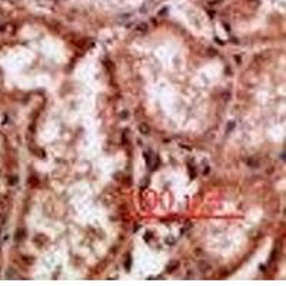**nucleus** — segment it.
I'll use <instances>...</instances> for the list:
<instances>
[{"label": "nucleus", "mask_w": 286, "mask_h": 286, "mask_svg": "<svg viewBox=\"0 0 286 286\" xmlns=\"http://www.w3.org/2000/svg\"><path fill=\"white\" fill-rule=\"evenodd\" d=\"M140 132L143 133V135H148V133H149V127L145 126V124H140Z\"/></svg>", "instance_id": "obj_1"}]
</instances>
